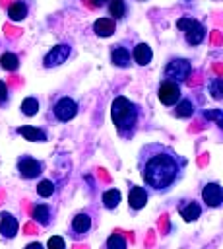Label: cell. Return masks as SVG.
<instances>
[{
    "mask_svg": "<svg viewBox=\"0 0 223 249\" xmlns=\"http://www.w3.org/2000/svg\"><path fill=\"white\" fill-rule=\"evenodd\" d=\"M186 160L178 156L173 148L151 142L140 150L138 156V169L145 185L155 191H167L182 173Z\"/></svg>",
    "mask_w": 223,
    "mask_h": 249,
    "instance_id": "cell-1",
    "label": "cell"
},
{
    "mask_svg": "<svg viewBox=\"0 0 223 249\" xmlns=\"http://www.w3.org/2000/svg\"><path fill=\"white\" fill-rule=\"evenodd\" d=\"M140 107L130 101L128 97H116L111 105V117H112V123L116 126V132L122 136V138H130L134 136L136 128H138V123H140Z\"/></svg>",
    "mask_w": 223,
    "mask_h": 249,
    "instance_id": "cell-2",
    "label": "cell"
},
{
    "mask_svg": "<svg viewBox=\"0 0 223 249\" xmlns=\"http://www.w3.org/2000/svg\"><path fill=\"white\" fill-rule=\"evenodd\" d=\"M176 27L180 31H184V39L188 45H200L206 37V27L192 18H180L176 21Z\"/></svg>",
    "mask_w": 223,
    "mask_h": 249,
    "instance_id": "cell-3",
    "label": "cell"
},
{
    "mask_svg": "<svg viewBox=\"0 0 223 249\" xmlns=\"http://www.w3.org/2000/svg\"><path fill=\"white\" fill-rule=\"evenodd\" d=\"M190 72H192V64L186 58H173L165 68V78L180 84L188 78Z\"/></svg>",
    "mask_w": 223,
    "mask_h": 249,
    "instance_id": "cell-4",
    "label": "cell"
},
{
    "mask_svg": "<svg viewBox=\"0 0 223 249\" xmlns=\"http://www.w3.org/2000/svg\"><path fill=\"white\" fill-rule=\"evenodd\" d=\"M157 97L165 105H175L180 99V84L178 82H173V80L161 82V86L157 89Z\"/></svg>",
    "mask_w": 223,
    "mask_h": 249,
    "instance_id": "cell-5",
    "label": "cell"
},
{
    "mask_svg": "<svg viewBox=\"0 0 223 249\" xmlns=\"http://www.w3.org/2000/svg\"><path fill=\"white\" fill-rule=\"evenodd\" d=\"M52 113H54V117H56L58 121L66 123V121H70V119L76 117V113H78V103H76L74 99H70V97H60V99L54 103Z\"/></svg>",
    "mask_w": 223,
    "mask_h": 249,
    "instance_id": "cell-6",
    "label": "cell"
},
{
    "mask_svg": "<svg viewBox=\"0 0 223 249\" xmlns=\"http://www.w3.org/2000/svg\"><path fill=\"white\" fill-rule=\"evenodd\" d=\"M70 53H72L70 45H56V47H52V49H50V51L45 54V58H43V64H45L47 68H52V66H60L62 62H66V60H68Z\"/></svg>",
    "mask_w": 223,
    "mask_h": 249,
    "instance_id": "cell-7",
    "label": "cell"
},
{
    "mask_svg": "<svg viewBox=\"0 0 223 249\" xmlns=\"http://www.w3.org/2000/svg\"><path fill=\"white\" fill-rule=\"evenodd\" d=\"M41 161H37L31 156H21L17 161V171L23 179H35L37 175H41Z\"/></svg>",
    "mask_w": 223,
    "mask_h": 249,
    "instance_id": "cell-8",
    "label": "cell"
},
{
    "mask_svg": "<svg viewBox=\"0 0 223 249\" xmlns=\"http://www.w3.org/2000/svg\"><path fill=\"white\" fill-rule=\"evenodd\" d=\"M202 198H204V202L207 204V206H219L221 204V200H223V191H221V187L217 185V183H207L206 187H204V191H202Z\"/></svg>",
    "mask_w": 223,
    "mask_h": 249,
    "instance_id": "cell-9",
    "label": "cell"
},
{
    "mask_svg": "<svg viewBox=\"0 0 223 249\" xmlns=\"http://www.w3.org/2000/svg\"><path fill=\"white\" fill-rule=\"evenodd\" d=\"M17 228H19V224H17V220L10 214V212H2V220H0V233L4 235V237H14L16 233H17Z\"/></svg>",
    "mask_w": 223,
    "mask_h": 249,
    "instance_id": "cell-10",
    "label": "cell"
},
{
    "mask_svg": "<svg viewBox=\"0 0 223 249\" xmlns=\"http://www.w3.org/2000/svg\"><path fill=\"white\" fill-rule=\"evenodd\" d=\"M145 202H147V193H145V189L134 185V187L130 189V195H128V204H130L134 210H140V208L145 206Z\"/></svg>",
    "mask_w": 223,
    "mask_h": 249,
    "instance_id": "cell-11",
    "label": "cell"
},
{
    "mask_svg": "<svg viewBox=\"0 0 223 249\" xmlns=\"http://www.w3.org/2000/svg\"><path fill=\"white\" fill-rule=\"evenodd\" d=\"M114 29H116V25H114V19L112 18H99L93 23V31L99 37H111L114 33Z\"/></svg>",
    "mask_w": 223,
    "mask_h": 249,
    "instance_id": "cell-12",
    "label": "cell"
},
{
    "mask_svg": "<svg viewBox=\"0 0 223 249\" xmlns=\"http://www.w3.org/2000/svg\"><path fill=\"white\" fill-rule=\"evenodd\" d=\"M132 56H134V60H136L140 66H145V64H149V62H151L153 53H151V47H149L147 43H138V45L134 47Z\"/></svg>",
    "mask_w": 223,
    "mask_h": 249,
    "instance_id": "cell-13",
    "label": "cell"
},
{
    "mask_svg": "<svg viewBox=\"0 0 223 249\" xmlns=\"http://www.w3.org/2000/svg\"><path fill=\"white\" fill-rule=\"evenodd\" d=\"M111 62L114 66H120V68L128 66L130 64V51L126 47H114L111 51Z\"/></svg>",
    "mask_w": 223,
    "mask_h": 249,
    "instance_id": "cell-14",
    "label": "cell"
},
{
    "mask_svg": "<svg viewBox=\"0 0 223 249\" xmlns=\"http://www.w3.org/2000/svg\"><path fill=\"white\" fill-rule=\"evenodd\" d=\"M89 228H91V218H89V214L80 212V214H76V216L72 218V230H74L78 235H80V233H87Z\"/></svg>",
    "mask_w": 223,
    "mask_h": 249,
    "instance_id": "cell-15",
    "label": "cell"
},
{
    "mask_svg": "<svg viewBox=\"0 0 223 249\" xmlns=\"http://www.w3.org/2000/svg\"><path fill=\"white\" fill-rule=\"evenodd\" d=\"M17 132L21 136H25L27 140H31V142H45L47 140V134L41 128H35V126H19Z\"/></svg>",
    "mask_w": 223,
    "mask_h": 249,
    "instance_id": "cell-16",
    "label": "cell"
},
{
    "mask_svg": "<svg viewBox=\"0 0 223 249\" xmlns=\"http://www.w3.org/2000/svg\"><path fill=\"white\" fill-rule=\"evenodd\" d=\"M200 214H202V208H200V204L194 202V200L188 202V204H184V206L180 208V216H182L186 222H194V220H198Z\"/></svg>",
    "mask_w": 223,
    "mask_h": 249,
    "instance_id": "cell-17",
    "label": "cell"
},
{
    "mask_svg": "<svg viewBox=\"0 0 223 249\" xmlns=\"http://www.w3.org/2000/svg\"><path fill=\"white\" fill-rule=\"evenodd\" d=\"M33 218L41 224V226H48L50 224V208L47 204H37L33 208Z\"/></svg>",
    "mask_w": 223,
    "mask_h": 249,
    "instance_id": "cell-18",
    "label": "cell"
},
{
    "mask_svg": "<svg viewBox=\"0 0 223 249\" xmlns=\"http://www.w3.org/2000/svg\"><path fill=\"white\" fill-rule=\"evenodd\" d=\"M8 16L12 21H21L25 16H27V6L23 2H14L10 8H8Z\"/></svg>",
    "mask_w": 223,
    "mask_h": 249,
    "instance_id": "cell-19",
    "label": "cell"
},
{
    "mask_svg": "<svg viewBox=\"0 0 223 249\" xmlns=\"http://www.w3.org/2000/svg\"><path fill=\"white\" fill-rule=\"evenodd\" d=\"M194 103L190 99H182V101H176V107H175V115L176 117H192L194 115Z\"/></svg>",
    "mask_w": 223,
    "mask_h": 249,
    "instance_id": "cell-20",
    "label": "cell"
},
{
    "mask_svg": "<svg viewBox=\"0 0 223 249\" xmlns=\"http://www.w3.org/2000/svg\"><path fill=\"white\" fill-rule=\"evenodd\" d=\"M120 202V191L118 189H109L103 193V204L105 208H116Z\"/></svg>",
    "mask_w": 223,
    "mask_h": 249,
    "instance_id": "cell-21",
    "label": "cell"
},
{
    "mask_svg": "<svg viewBox=\"0 0 223 249\" xmlns=\"http://www.w3.org/2000/svg\"><path fill=\"white\" fill-rule=\"evenodd\" d=\"M0 64H2V68L14 72V70H17V66H19V58H17L14 53H4V54L0 56Z\"/></svg>",
    "mask_w": 223,
    "mask_h": 249,
    "instance_id": "cell-22",
    "label": "cell"
},
{
    "mask_svg": "<svg viewBox=\"0 0 223 249\" xmlns=\"http://www.w3.org/2000/svg\"><path fill=\"white\" fill-rule=\"evenodd\" d=\"M21 113L27 115V117H33L39 113V101L35 97H25L21 101Z\"/></svg>",
    "mask_w": 223,
    "mask_h": 249,
    "instance_id": "cell-23",
    "label": "cell"
},
{
    "mask_svg": "<svg viewBox=\"0 0 223 249\" xmlns=\"http://www.w3.org/2000/svg\"><path fill=\"white\" fill-rule=\"evenodd\" d=\"M109 12L112 16V19H120L126 14V6L124 0H109Z\"/></svg>",
    "mask_w": 223,
    "mask_h": 249,
    "instance_id": "cell-24",
    "label": "cell"
},
{
    "mask_svg": "<svg viewBox=\"0 0 223 249\" xmlns=\"http://www.w3.org/2000/svg\"><path fill=\"white\" fill-rule=\"evenodd\" d=\"M37 193H39V196H43V198L52 196V193H54V183L48 181V179H43V181L37 185Z\"/></svg>",
    "mask_w": 223,
    "mask_h": 249,
    "instance_id": "cell-25",
    "label": "cell"
},
{
    "mask_svg": "<svg viewBox=\"0 0 223 249\" xmlns=\"http://www.w3.org/2000/svg\"><path fill=\"white\" fill-rule=\"evenodd\" d=\"M209 93H211L213 99H221L223 97V82L219 78H213L209 82Z\"/></svg>",
    "mask_w": 223,
    "mask_h": 249,
    "instance_id": "cell-26",
    "label": "cell"
},
{
    "mask_svg": "<svg viewBox=\"0 0 223 249\" xmlns=\"http://www.w3.org/2000/svg\"><path fill=\"white\" fill-rule=\"evenodd\" d=\"M107 247H109V249H124V247H126V241H124L122 235L114 233V235H111V237L107 239Z\"/></svg>",
    "mask_w": 223,
    "mask_h": 249,
    "instance_id": "cell-27",
    "label": "cell"
},
{
    "mask_svg": "<svg viewBox=\"0 0 223 249\" xmlns=\"http://www.w3.org/2000/svg\"><path fill=\"white\" fill-rule=\"evenodd\" d=\"M47 245H48V247H54V249H64V247H66L64 239H62V237H58V235H52V237L47 241Z\"/></svg>",
    "mask_w": 223,
    "mask_h": 249,
    "instance_id": "cell-28",
    "label": "cell"
},
{
    "mask_svg": "<svg viewBox=\"0 0 223 249\" xmlns=\"http://www.w3.org/2000/svg\"><path fill=\"white\" fill-rule=\"evenodd\" d=\"M206 119H215L217 124H221V109H213V111H206L204 113Z\"/></svg>",
    "mask_w": 223,
    "mask_h": 249,
    "instance_id": "cell-29",
    "label": "cell"
},
{
    "mask_svg": "<svg viewBox=\"0 0 223 249\" xmlns=\"http://www.w3.org/2000/svg\"><path fill=\"white\" fill-rule=\"evenodd\" d=\"M8 99V88H6V82L0 80V103H4Z\"/></svg>",
    "mask_w": 223,
    "mask_h": 249,
    "instance_id": "cell-30",
    "label": "cell"
},
{
    "mask_svg": "<svg viewBox=\"0 0 223 249\" xmlns=\"http://www.w3.org/2000/svg\"><path fill=\"white\" fill-rule=\"evenodd\" d=\"M91 2V6H105L109 0H89Z\"/></svg>",
    "mask_w": 223,
    "mask_h": 249,
    "instance_id": "cell-31",
    "label": "cell"
}]
</instances>
